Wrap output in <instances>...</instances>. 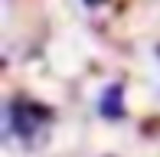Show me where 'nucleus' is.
Listing matches in <instances>:
<instances>
[{"mask_svg":"<svg viewBox=\"0 0 160 157\" xmlns=\"http://www.w3.org/2000/svg\"><path fill=\"white\" fill-rule=\"evenodd\" d=\"M49 121H52V111L36 105V102H30V98H13L10 102V124H13V131L23 141H33L36 131L46 128Z\"/></svg>","mask_w":160,"mask_h":157,"instance_id":"obj_1","label":"nucleus"},{"mask_svg":"<svg viewBox=\"0 0 160 157\" xmlns=\"http://www.w3.org/2000/svg\"><path fill=\"white\" fill-rule=\"evenodd\" d=\"M85 3H88V7H98V3H105V0H85Z\"/></svg>","mask_w":160,"mask_h":157,"instance_id":"obj_3","label":"nucleus"},{"mask_svg":"<svg viewBox=\"0 0 160 157\" xmlns=\"http://www.w3.org/2000/svg\"><path fill=\"white\" fill-rule=\"evenodd\" d=\"M121 98H124V92H121V85H108L105 95H101V115L118 121L124 118V105H121Z\"/></svg>","mask_w":160,"mask_h":157,"instance_id":"obj_2","label":"nucleus"}]
</instances>
